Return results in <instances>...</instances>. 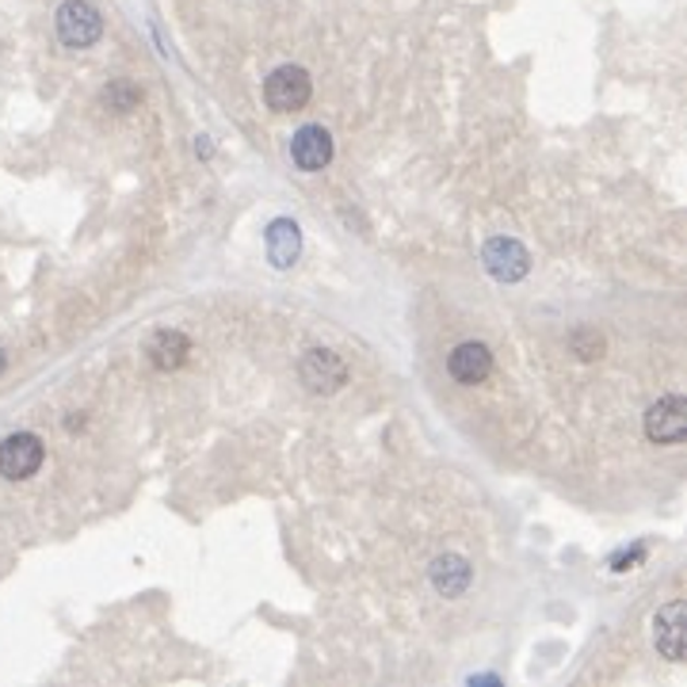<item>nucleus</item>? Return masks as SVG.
<instances>
[{"instance_id":"f257e3e1","label":"nucleus","mask_w":687,"mask_h":687,"mask_svg":"<svg viewBox=\"0 0 687 687\" xmlns=\"http://www.w3.org/2000/svg\"><path fill=\"white\" fill-rule=\"evenodd\" d=\"M54 27H58V39H62V47H70V50L96 47V42H100V35H103L100 12H96L88 0H65L62 9H58V16H54Z\"/></svg>"},{"instance_id":"f03ea898","label":"nucleus","mask_w":687,"mask_h":687,"mask_svg":"<svg viewBox=\"0 0 687 687\" xmlns=\"http://www.w3.org/2000/svg\"><path fill=\"white\" fill-rule=\"evenodd\" d=\"M310 92H313L310 73L302 65H279L264 80V100L272 111H302L310 103Z\"/></svg>"},{"instance_id":"7ed1b4c3","label":"nucleus","mask_w":687,"mask_h":687,"mask_svg":"<svg viewBox=\"0 0 687 687\" xmlns=\"http://www.w3.org/2000/svg\"><path fill=\"white\" fill-rule=\"evenodd\" d=\"M298 378L305 383L310 394H336L344 383H348V367L336 352L328 348H310L298 363Z\"/></svg>"},{"instance_id":"20e7f679","label":"nucleus","mask_w":687,"mask_h":687,"mask_svg":"<svg viewBox=\"0 0 687 687\" xmlns=\"http://www.w3.org/2000/svg\"><path fill=\"white\" fill-rule=\"evenodd\" d=\"M42 439L32 436V432H16L0 444V474L9 482H27L32 474H39L42 466Z\"/></svg>"},{"instance_id":"39448f33","label":"nucleus","mask_w":687,"mask_h":687,"mask_svg":"<svg viewBox=\"0 0 687 687\" xmlns=\"http://www.w3.org/2000/svg\"><path fill=\"white\" fill-rule=\"evenodd\" d=\"M482 264H485V272L500 283H515L532 272V257H527L524 245L512 241V237H492V241L482 249Z\"/></svg>"},{"instance_id":"423d86ee","label":"nucleus","mask_w":687,"mask_h":687,"mask_svg":"<svg viewBox=\"0 0 687 687\" xmlns=\"http://www.w3.org/2000/svg\"><path fill=\"white\" fill-rule=\"evenodd\" d=\"M646 436L653 439V444H679V439L687 436V401L679 398V394H669V398H661L653 409L646 413Z\"/></svg>"},{"instance_id":"0eeeda50","label":"nucleus","mask_w":687,"mask_h":687,"mask_svg":"<svg viewBox=\"0 0 687 687\" xmlns=\"http://www.w3.org/2000/svg\"><path fill=\"white\" fill-rule=\"evenodd\" d=\"M653 641H657V653L661 657L684 661V646H687V603L684 600H672L669 608L657 611Z\"/></svg>"},{"instance_id":"6e6552de","label":"nucleus","mask_w":687,"mask_h":687,"mask_svg":"<svg viewBox=\"0 0 687 687\" xmlns=\"http://www.w3.org/2000/svg\"><path fill=\"white\" fill-rule=\"evenodd\" d=\"M447 371H451V378H454V383H462V386L485 383V378H489V371H492L489 348H485V344H477V340L459 344V348L447 355Z\"/></svg>"},{"instance_id":"1a4fd4ad","label":"nucleus","mask_w":687,"mask_h":687,"mask_svg":"<svg viewBox=\"0 0 687 687\" xmlns=\"http://www.w3.org/2000/svg\"><path fill=\"white\" fill-rule=\"evenodd\" d=\"M290 157L302 172H321L333 161V138H328L325 126H302L290 138Z\"/></svg>"},{"instance_id":"9d476101","label":"nucleus","mask_w":687,"mask_h":687,"mask_svg":"<svg viewBox=\"0 0 687 687\" xmlns=\"http://www.w3.org/2000/svg\"><path fill=\"white\" fill-rule=\"evenodd\" d=\"M470 580H474V570L459 554H444L432 565V585H436L439 596H462L470 588Z\"/></svg>"},{"instance_id":"9b49d317","label":"nucleus","mask_w":687,"mask_h":687,"mask_svg":"<svg viewBox=\"0 0 687 687\" xmlns=\"http://www.w3.org/2000/svg\"><path fill=\"white\" fill-rule=\"evenodd\" d=\"M191 344L184 333H176V328H164V333L153 336V344H149V360H153L157 371H176L184 367V360H188Z\"/></svg>"},{"instance_id":"f8f14e48","label":"nucleus","mask_w":687,"mask_h":687,"mask_svg":"<svg viewBox=\"0 0 687 687\" xmlns=\"http://www.w3.org/2000/svg\"><path fill=\"white\" fill-rule=\"evenodd\" d=\"M298 249H302V234L290 218H279L267 226V257H272L275 267H290L298 260Z\"/></svg>"},{"instance_id":"ddd939ff","label":"nucleus","mask_w":687,"mask_h":687,"mask_svg":"<svg viewBox=\"0 0 687 687\" xmlns=\"http://www.w3.org/2000/svg\"><path fill=\"white\" fill-rule=\"evenodd\" d=\"M100 100H103V108H111V111H130V108H138V100H141V92L130 85V80H111L108 88L100 92Z\"/></svg>"},{"instance_id":"4468645a","label":"nucleus","mask_w":687,"mask_h":687,"mask_svg":"<svg viewBox=\"0 0 687 687\" xmlns=\"http://www.w3.org/2000/svg\"><path fill=\"white\" fill-rule=\"evenodd\" d=\"M570 344H573V352H577L580 360H600L603 355V336L592 333V328H577Z\"/></svg>"},{"instance_id":"2eb2a0df","label":"nucleus","mask_w":687,"mask_h":687,"mask_svg":"<svg viewBox=\"0 0 687 687\" xmlns=\"http://www.w3.org/2000/svg\"><path fill=\"white\" fill-rule=\"evenodd\" d=\"M0 371H4V352H0Z\"/></svg>"}]
</instances>
